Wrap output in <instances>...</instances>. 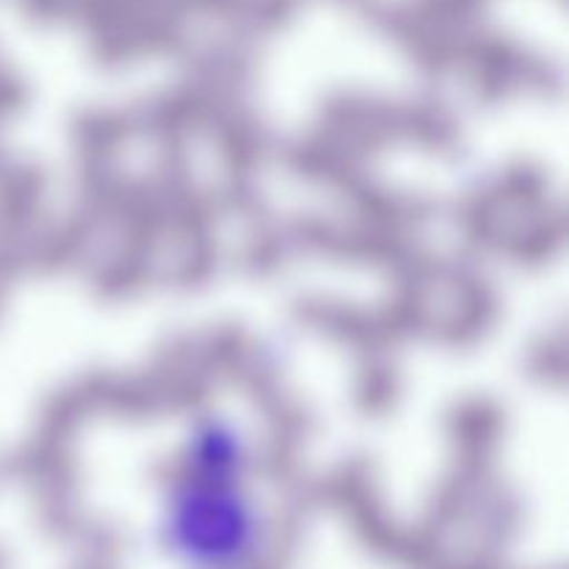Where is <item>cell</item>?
<instances>
[{
  "mask_svg": "<svg viewBox=\"0 0 569 569\" xmlns=\"http://www.w3.org/2000/svg\"><path fill=\"white\" fill-rule=\"evenodd\" d=\"M161 553L181 569H256L272 542V520L253 476H211L170 465L153 520Z\"/></svg>",
  "mask_w": 569,
  "mask_h": 569,
  "instance_id": "6da1fadb",
  "label": "cell"
}]
</instances>
